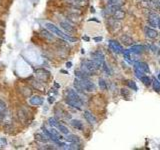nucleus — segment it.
<instances>
[{"mask_svg": "<svg viewBox=\"0 0 160 150\" xmlns=\"http://www.w3.org/2000/svg\"><path fill=\"white\" fill-rule=\"evenodd\" d=\"M54 85H55V87H56V88H59V87H60L59 84H57V83H56V82H55V83H54Z\"/></svg>", "mask_w": 160, "mask_h": 150, "instance_id": "ea45409f", "label": "nucleus"}, {"mask_svg": "<svg viewBox=\"0 0 160 150\" xmlns=\"http://www.w3.org/2000/svg\"><path fill=\"white\" fill-rule=\"evenodd\" d=\"M152 3H153V5L156 7L157 9H159L160 10V0H153Z\"/></svg>", "mask_w": 160, "mask_h": 150, "instance_id": "f704fd0d", "label": "nucleus"}, {"mask_svg": "<svg viewBox=\"0 0 160 150\" xmlns=\"http://www.w3.org/2000/svg\"><path fill=\"white\" fill-rule=\"evenodd\" d=\"M102 37H94V38H93V40L94 41H95V42H101V41H102Z\"/></svg>", "mask_w": 160, "mask_h": 150, "instance_id": "c9c22d12", "label": "nucleus"}, {"mask_svg": "<svg viewBox=\"0 0 160 150\" xmlns=\"http://www.w3.org/2000/svg\"><path fill=\"white\" fill-rule=\"evenodd\" d=\"M45 27L47 29L49 30V31L51 32V33L57 35L58 37H60V38H62L63 40H66V41H70V42H75L77 40L76 38H73V37L69 36L68 34H65L63 31H61V30L58 28L57 26H55V25L53 24V23H50V22H47L45 23Z\"/></svg>", "mask_w": 160, "mask_h": 150, "instance_id": "f257e3e1", "label": "nucleus"}, {"mask_svg": "<svg viewBox=\"0 0 160 150\" xmlns=\"http://www.w3.org/2000/svg\"><path fill=\"white\" fill-rule=\"evenodd\" d=\"M140 80L143 84H144V85H146V86H150L152 84V79L149 78L148 76H145V75H143L142 77H140Z\"/></svg>", "mask_w": 160, "mask_h": 150, "instance_id": "b1692460", "label": "nucleus"}, {"mask_svg": "<svg viewBox=\"0 0 160 150\" xmlns=\"http://www.w3.org/2000/svg\"><path fill=\"white\" fill-rule=\"evenodd\" d=\"M66 67H67V68H71V67H72V63L71 62H67L66 63Z\"/></svg>", "mask_w": 160, "mask_h": 150, "instance_id": "4c0bfd02", "label": "nucleus"}, {"mask_svg": "<svg viewBox=\"0 0 160 150\" xmlns=\"http://www.w3.org/2000/svg\"><path fill=\"white\" fill-rule=\"evenodd\" d=\"M84 118L86 119L87 122L92 124V125H94V124L97 123V119H96V117L94 116L90 111H88V110L84 111Z\"/></svg>", "mask_w": 160, "mask_h": 150, "instance_id": "9d476101", "label": "nucleus"}, {"mask_svg": "<svg viewBox=\"0 0 160 150\" xmlns=\"http://www.w3.org/2000/svg\"><path fill=\"white\" fill-rule=\"evenodd\" d=\"M75 75L78 79H85V78H88V75L86 73H84L82 70H76L75 71Z\"/></svg>", "mask_w": 160, "mask_h": 150, "instance_id": "bb28decb", "label": "nucleus"}, {"mask_svg": "<svg viewBox=\"0 0 160 150\" xmlns=\"http://www.w3.org/2000/svg\"><path fill=\"white\" fill-rule=\"evenodd\" d=\"M120 41H121L122 43H123L124 45H126V46H131V45H133L134 44L133 38L129 36V35H127V34L121 35V36H120Z\"/></svg>", "mask_w": 160, "mask_h": 150, "instance_id": "9b49d317", "label": "nucleus"}, {"mask_svg": "<svg viewBox=\"0 0 160 150\" xmlns=\"http://www.w3.org/2000/svg\"><path fill=\"white\" fill-rule=\"evenodd\" d=\"M100 66L93 60H84L81 64V70L87 75H93L97 72Z\"/></svg>", "mask_w": 160, "mask_h": 150, "instance_id": "f03ea898", "label": "nucleus"}, {"mask_svg": "<svg viewBox=\"0 0 160 150\" xmlns=\"http://www.w3.org/2000/svg\"><path fill=\"white\" fill-rule=\"evenodd\" d=\"M158 79H160V73L158 74Z\"/></svg>", "mask_w": 160, "mask_h": 150, "instance_id": "c03bdc74", "label": "nucleus"}, {"mask_svg": "<svg viewBox=\"0 0 160 150\" xmlns=\"http://www.w3.org/2000/svg\"><path fill=\"white\" fill-rule=\"evenodd\" d=\"M79 81H80V84H81V86L84 91H87V92H93V91L96 90V85L92 81L89 80L88 78L79 79Z\"/></svg>", "mask_w": 160, "mask_h": 150, "instance_id": "20e7f679", "label": "nucleus"}, {"mask_svg": "<svg viewBox=\"0 0 160 150\" xmlns=\"http://www.w3.org/2000/svg\"><path fill=\"white\" fill-rule=\"evenodd\" d=\"M120 93H121V95L123 96L124 98H128L129 96H130V92H129V90L127 88H122L121 90H120Z\"/></svg>", "mask_w": 160, "mask_h": 150, "instance_id": "2f4dec72", "label": "nucleus"}, {"mask_svg": "<svg viewBox=\"0 0 160 150\" xmlns=\"http://www.w3.org/2000/svg\"><path fill=\"white\" fill-rule=\"evenodd\" d=\"M137 64L144 73H150V68L146 62H137Z\"/></svg>", "mask_w": 160, "mask_h": 150, "instance_id": "aec40b11", "label": "nucleus"}, {"mask_svg": "<svg viewBox=\"0 0 160 150\" xmlns=\"http://www.w3.org/2000/svg\"><path fill=\"white\" fill-rule=\"evenodd\" d=\"M0 124H1L3 127H9V126L12 124V117H11V113H9L8 111L4 112L0 115Z\"/></svg>", "mask_w": 160, "mask_h": 150, "instance_id": "39448f33", "label": "nucleus"}, {"mask_svg": "<svg viewBox=\"0 0 160 150\" xmlns=\"http://www.w3.org/2000/svg\"><path fill=\"white\" fill-rule=\"evenodd\" d=\"M1 43H2V41H1V40H0V44H1Z\"/></svg>", "mask_w": 160, "mask_h": 150, "instance_id": "a18cd8bd", "label": "nucleus"}, {"mask_svg": "<svg viewBox=\"0 0 160 150\" xmlns=\"http://www.w3.org/2000/svg\"><path fill=\"white\" fill-rule=\"evenodd\" d=\"M74 87L77 91H79V92H83L84 91L83 88H82V86H81V84H80V81H79L78 78H76L74 80Z\"/></svg>", "mask_w": 160, "mask_h": 150, "instance_id": "c85d7f7f", "label": "nucleus"}, {"mask_svg": "<svg viewBox=\"0 0 160 150\" xmlns=\"http://www.w3.org/2000/svg\"><path fill=\"white\" fill-rule=\"evenodd\" d=\"M159 46H160V42H159Z\"/></svg>", "mask_w": 160, "mask_h": 150, "instance_id": "49530a36", "label": "nucleus"}, {"mask_svg": "<svg viewBox=\"0 0 160 150\" xmlns=\"http://www.w3.org/2000/svg\"><path fill=\"white\" fill-rule=\"evenodd\" d=\"M7 110V106H6V103L3 101L2 99H0V115L2 113H4Z\"/></svg>", "mask_w": 160, "mask_h": 150, "instance_id": "c756f323", "label": "nucleus"}, {"mask_svg": "<svg viewBox=\"0 0 160 150\" xmlns=\"http://www.w3.org/2000/svg\"><path fill=\"white\" fill-rule=\"evenodd\" d=\"M34 137H35V139L38 140L40 142H47L49 140V138L47 137L45 134H40V133H36Z\"/></svg>", "mask_w": 160, "mask_h": 150, "instance_id": "4be33fe9", "label": "nucleus"}, {"mask_svg": "<svg viewBox=\"0 0 160 150\" xmlns=\"http://www.w3.org/2000/svg\"><path fill=\"white\" fill-rule=\"evenodd\" d=\"M158 19H159V16L157 15L156 13H150L149 16H148V23H149L151 26L156 27L157 23H158Z\"/></svg>", "mask_w": 160, "mask_h": 150, "instance_id": "f8f14e48", "label": "nucleus"}, {"mask_svg": "<svg viewBox=\"0 0 160 150\" xmlns=\"http://www.w3.org/2000/svg\"><path fill=\"white\" fill-rule=\"evenodd\" d=\"M124 82H125V84H126L127 86H128L129 88L133 89L134 91H137V90H138L137 85H136V83H135V82H134L133 80H129V79H128V80H125Z\"/></svg>", "mask_w": 160, "mask_h": 150, "instance_id": "393cba45", "label": "nucleus"}, {"mask_svg": "<svg viewBox=\"0 0 160 150\" xmlns=\"http://www.w3.org/2000/svg\"><path fill=\"white\" fill-rule=\"evenodd\" d=\"M65 102H66L67 104L69 105V106L73 107V108H76L77 110H81V105L78 104V103H77V102L72 101V100L68 99V98H66V99H65Z\"/></svg>", "mask_w": 160, "mask_h": 150, "instance_id": "412c9836", "label": "nucleus"}, {"mask_svg": "<svg viewBox=\"0 0 160 150\" xmlns=\"http://www.w3.org/2000/svg\"><path fill=\"white\" fill-rule=\"evenodd\" d=\"M57 128L61 133H63V134H69V130H68V128L66 127V126L62 125V124H58Z\"/></svg>", "mask_w": 160, "mask_h": 150, "instance_id": "cd10ccee", "label": "nucleus"}, {"mask_svg": "<svg viewBox=\"0 0 160 150\" xmlns=\"http://www.w3.org/2000/svg\"><path fill=\"white\" fill-rule=\"evenodd\" d=\"M108 46H109V48L111 49L113 52L118 53V54H120V53H123V51H124L123 47L120 45L119 42H117L115 40H109L108 41Z\"/></svg>", "mask_w": 160, "mask_h": 150, "instance_id": "423d86ee", "label": "nucleus"}, {"mask_svg": "<svg viewBox=\"0 0 160 150\" xmlns=\"http://www.w3.org/2000/svg\"><path fill=\"white\" fill-rule=\"evenodd\" d=\"M29 104L32 106H40L43 104V98L39 95H33L29 98Z\"/></svg>", "mask_w": 160, "mask_h": 150, "instance_id": "6e6552de", "label": "nucleus"}, {"mask_svg": "<svg viewBox=\"0 0 160 150\" xmlns=\"http://www.w3.org/2000/svg\"><path fill=\"white\" fill-rule=\"evenodd\" d=\"M48 123L50 126H52V127H57V125L59 123L57 122V120H56L55 118H53V117H51V118L48 119Z\"/></svg>", "mask_w": 160, "mask_h": 150, "instance_id": "473e14b6", "label": "nucleus"}, {"mask_svg": "<svg viewBox=\"0 0 160 150\" xmlns=\"http://www.w3.org/2000/svg\"><path fill=\"white\" fill-rule=\"evenodd\" d=\"M145 1H146V0H145Z\"/></svg>", "mask_w": 160, "mask_h": 150, "instance_id": "de8ad7c7", "label": "nucleus"}, {"mask_svg": "<svg viewBox=\"0 0 160 150\" xmlns=\"http://www.w3.org/2000/svg\"><path fill=\"white\" fill-rule=\"evenodd\" d=\"M102 68H103V70H104V71L106 72L108 75H111V71H110L109 67L107 66V64H106V62H105V61L102 63Z\"/></svg>", "mask_w": 160, "mask_h": 150, "instance_id": "72a5a7b5", "label": "nucleus"}, {"mask_svg": "<svg viewBox=\"0 0 160 150\" xmlns=\"http://www.w3.org/2000/svg\"><path fill=\"white\" fill-rule=\"evenodd\" d=\"M18 116H19L21 122L26 123V121L28 120V114H27L26 109H25L24 107H21V108L18 109Z\"/></svg>", "mask_w": 160, "mask_h": 150, "instance_id": "ddd939ff", "label": "nucleus"}, {"mask_svg": "<svg viewBox=\"0 0 160 150\" xmlns=\"http://www.w3.org/2000/svg\"><path fill=\"white\" fill-rule=\"evenodd\" d=\"M157 26H158L160 28V17H159V19H158V23H157Z\"/></svg>", "mask_w": 160, "mask_h": 150, "instance_id": "a19ab883", "label": "nucleus"}, {"mask_svg": "<svg viewBox=\"0 0 160 150\" xmlns=\"http://www.w3.org/2000/svg\"><path fill=\"white\" fill-rule=\"evenodd\" d=\"M65 94H66V98H68V99L77 102L78 104L81 105V106L83 105V100H82V98L80 97V95L74 90V89H70V88L67 89Z\"/></svg>", "mask_w": 160, "mask_h": 150, "instance_id": "7ed1b4c3", "label": "nucleus"}, {"mask_svg": "<svg viewBox=\"0 0 160 150\" xmlns=\"http://www.w3.org/2000/svg\"><path fill=\"white\" fill-rule=\"evenodd\" d=\"M71 125L73 126L74 128H76L77 130H83V124L80 120H77V119H72L71 120Z\"/></svg>", "mask_w": 160, "mask_h": 150, "instance_id": "f3484780", "label": "nucleus"}, {"mask_svg": "<svg viewBox=\"0 0 160 150\" xmlns=\"http://www.w3.org/2000/svg\"><path fill=\"white\" fill-rule=\"evenodd\" d=\"M98 82H99V87L101 88V90H106V89H107V84H106V82H105L104 79L100 78Z\"/></svg>", "mask_w": 160, "mask_h": 150, "instance_id": "7c9ffc66", "label": "nucleus"}, {"mask_svg": "<svg viewBox=\"0 0 160 150\" xmlns=\"http://www.w3.org/2000/svg\"><path fill=\"white\" fill-rule=\"evenodd\" d=\"M112 16H113V19L115 20H122L123 18H125V12L123 10H121V8H120L117 11H115L112 14Z\"/></svg>", "mask_w": 160, "mask_h": 150, "instance_id": "dca6fc26", "label": "nucleus"}, {"mask_svg": "<svg viewBox=\"0 0 160 150\" xmlns=\"http://www.w3.org/2000/svg\"><path fill=\"white\" fill-rule=\"evenodd\" d=\"M60 26L63 28V29L65 30V31L67 32V33H72V32L75 31L74 27L72 26L71 24H69L68 22H66V21H61L60 22Z\"/></svg>", "mask_w": 160, "mask_h": 150, "instance_id": "4468645a", "label": "nucleus"}, {"mask_svg": "<svg viewBox=\"0 0 160 150\" xmlns=\"http://www.w3.org/2000/svg\"><path fill=\"white\" fill-rule=\"evenodd\" d=\"M144 49L145 47L142 45H131L129 50H130L131 53H134V54H140L144 51Z\"/></svg>", "mask_w": 160, "mask_h": 150, "instance_id": "2eb2a0df", "label": "nucleus"}, {"mask_svg": "<svg viewBox=\"0 0 160 150\" xmlns=\"http://www.w3.org/2000/svg\"><path fill=\"white\" fill-rule=\"evenodd\" d=\"M61 72H62V73H65V74H68V72L65 71V70H61Z\"/></svg>", "mask_w": 160, "mask_h": 150, "instance_id": "79ce46f5", "label": "nucleus"}, {"mask_svg": "<svg viewBox=\"0 0 160 150\" xmlns=\"http://www.w3.org/2000/svg\"><path fill=\"white\" fill-rule=\"evenodd\" d=\"M41 34H42V36L43 37H45L47 40H53L54 39L53 35L51 34V32L49 31V30L48 31H46V30H41Z\"/></svg>", "mask_w": 160, "mask_h": 150, "instance_id": "a878e982", "label": "nucleus"}, {"mask_svg": "<svg viewBox=\"0 0 160 150\" xmlns=\"http://www.w3.org/2000/svg\"><path fill=\"white\" fill-rule=\"evenodd\" d=\"M92 58H93L92 59L93 61H95L98 65H99V66H101L102 63L105 61L104 54H103V52L102 51H100V50H98V51H96V52L92 53Z\"/></svg>", "mask_w": 160, "mask_h": 150, "instance_id": "0eeeda50", "label": "nucleus"}, {"mask_svg": "<svg viewBox=\"0 0 160 150\" xmlns=\"http://www.w3.org/2000/svg\"><path fill=\"white\" fill-rule=\"evenodd\" d=\"M126 3V0H108V5H116V6H123Z\"/></svg>", "mask_w": 160, "mask_h": 150, "instance_id": "a211bd4d", "label": "nucleus"}, {"mask_svg": "<svg viewBox=\"0 0 160 150\" xmlns=\"http://www.w3.org/2000/svg\"><path fill=\"white\" fill-rule=\"evenodd\" d=\"M152 86L155 92H160V81L157 78L152 79Z\"/></svg>", "mask_w": 160, "mask_h": 150, "instance_id": "5701e85b", "label": "nucleus"}, {"mask_svg": "<svg viewBox=\"0 0 160 150\" xmlns=\"http://www.w3.org/2000/svg\"><path fill=\"white\" fill-rule=\"evenodd\" d=\"M83 39H84V40H86V41L90 40V38H89V37H87V36H83Z\"/></svg>", "mask_w": 160, "mask_h": 150, "instance_id": "58836bf2", "label": "nucleus"}, {"mask_svg": "<svg viewBox=\"0 0 160 150\" xmlns=\"http://www.w3.org/2000/svg\"><path fill=\"white\" fill-rule=\"evenodd\" d=\"M65 140L68 142H73V143H79L80 142V138L74 134H69L66 138H65Z\"/></svg>", "mask_w": 160, "mask_h": 150, "instance_id": "6ab92c4d", "label": "nucleus"}, {"mask_svg": "<svg viewBox=\"0 0 160 150\" xmlns=\"http://www.w3.org/2000/svg\"><path fill=\"white\" fill-rule=\"evenodd\" d=\"M144 31H145L146 36L150 39H155V38L158 37V32H157L155 29H153V28H150V27L146 26L145 27V29H144Z\"/></svg>", "mask_w": 160, "mask_h": 150, "instance_id": "1a4fd4ad", "label": "nucleus"}, {"mask_svg": "<svg viewBox=\"0 0 160 150\" xmlns=\"http://www.w3.org/2000/svg\"><path fill=\"white\" fill-rule=\"evenodd\" d=\"M48 102L50 103V104H52V103L54 102V97H52V96H49V98H48Z\"/></svg>", "mask_w": 160, "mask_h": 150, "instance_id": "e433bc0d", "label": "nucleus"}, {"mask_svg": "<svg viewBox=\"0 0 160 150\" xmlns=\"http://www.w3.org/2000/svg\"><path fill=\"white\" fill-rule=\"evenodd\" d=\"M91 12H95V10H94V8H93V7H91Z\"/></svg>", "mask_w": 160, "mask_h": 150, "instance_id": "37998d69", "label": "nucleus"}]
</instances>
